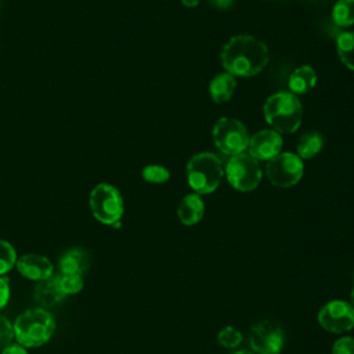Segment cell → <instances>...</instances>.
<instances>
[{
    "instance_id": "4dcf8cb0",
    "label": "cell",
    "mask_w": 354,
    "mask_h": 354,
    "mask_svg": "<svg viewBox=\"0 0 354 354\" xmlns=\"http://www.w3.org/2000/svg\"><path fill=\"white\" fill-rule=\"evenodd\" d=\"M350 299H351V301H350V304L354 307V288L351 289V295H350Z\"/></svg>"
},
{
    "instance_id": "4fadbf2b",
    "label": "cell",
    "mask_w": 354,
    "mask_h": 354,
    "mask_svg": "<svg viewBox=\"0 0 354 354\" xmlns=\"http://www.w3.org/2000/svg\"><path fill=\"white\" fill-rule=\"evenodd\" d=\"M205 213V205L198 194L187 195L178 205L177 216L184 225H194L199 223Z\"/></svg>"
},
{
    "instance_id": "277c9868",
    "label": "cell",
    "mask_w": 354,
    "mask_h": 354,
    "mask_svg": "<svg viewBox=\"0 0 354 354\" xmlns=\"http://www.w3.org/2000/svg\"><path fill=\"white\" fill-rule=\"evenodd\" d=\"M223 174L221 160L210 152L194 155L187 165L188 184L198 195L213 192L220 185Z\"/></svg>"
},
{
    "instance_id": "f1b7e54d",
    "label": "cell",
    "mask_w": 354,
    "mask_h": 354,
    "mask_svg": "<svg viewBox=\"0 0 354 354\" xmlns=\"http://www.w3.org/2000/svg\"><path fill=\"white\" fill-rule=\"evenodd\" d=\"M210 4L216 8H220V10H225V8H230L232 4H234V0H209Z\"/></svg>"
},
{
    "instance_id": "1f68e13d",
    "label": "cell",
    "mask_w": 354,
    "mask_h": 354,
    "mask_svg": "<svg viewBox=\"0 0 354 354\" xmlns=\"http://www.w3.org/2000/svg\"><path fill=\"white\" fill-rule=\"evenodd\" d=\"M234 354H252V353H249V351H246V350H241V351H236V353H234Z\"/></svg>"
},
{
    "instance_id": "ba28073f",
    "label": "cell",
    "mask_w": 354,
    "mask_h": 354,
    "mask_svg": "<svg viewBox=\"0 0 354 354\" xmlns=\"http://www.w3.org/2000/svg\"><path fill=\"white\" fill-rule=\"evenodd\" d=\"M303 160L290 152H279L267 163L266 173L272 185L288 188L299 183L303 176Z\"/></svg>"
},
{
    "instance_id": "2e32d148",
    "label": "cell",
    "mask_w": 354,
    "mask_h": 354,
    "mask_svg": "<svg viewBox=\"0 0 354 354\" xmlns=\"http://www.w3.org/2000/svg\"><path fill=\"white\" fill-rule=\"evenodd\" d=\"M288 83L293 95L307 94L317 83V73L311 66L303 65L290 73Z\"/></svg>"
},
{
    "instance_id": "30bf717a",
    "label": "cell",
    "mask_w": 354,
    "mask_h": 354,
    "mask_svg": "<svg viewBox=\"0 0 354 354\" xmlns=\"http://www.w3.org/2000/svg\"><path fill=\"white\" fill-rule=\"evenodd\" d=\"M249 342L253 351L259 354H279L285 343V336L283 330L275 322L261 321L252 328Z\"/></svg>"
},
{
    "instance_id": "6da1fadb",
    "label": "cell",
    "mask_w": 354,
    "mask_h": 354,
    "mask_svg": "<svg viewBox=\"0 0 354 354\" xmlns=\"http://www.w3.org/2000/svg\"><path fill=\"white\" fill-rule=\"evenodd\" d=\"M270 58L267 46L249 35L231 37L221 50V64L232 76H253L264 69Z\"/></svg>"
},
{
    "instance_id": "5b68a950",
    "label": "cell",
    "mask_w": 354,
    "mask_h": 354,
    "mask_svg": "<svg viewBox=\"0 0 354 354\" xmlns=\"http://www.w3.org/2000/svg\"><path fill=\"white\" fill-rule=\"evenodd\" d=\"M90 209L94 217L106 225H113L123 216V199L111 184H98L90 194Z\"/></svg>"
},
{
    "instance_id": "9c48e42d",
    "label": "cell",
    "mask_w": 354,
    "mask_h": 354,
    "mask_svg": "<svg viewBox=\"0 0 354 354\" xmlns=\"http://www.w3.org/2000/svg\"><path fill=\"white\" fill-rule=\"evenodd\" d=\"M319 325L332 333H343L354 328V307L344 300H332L318 313Z\"/></svg>"
},
{
    "instance_id": "d4e9b609",
    "label": "cell",
    "mask_w": 354,
    "mask_h": 354,
    "mask_svg": "<svg viewBox=\"0 0 354 354\" xmlns=\"http://www.w3.org/2000/svg\"><path fill=\"white\" fill-rule=\"evenodd\" d=\"M14 339V328L11 322L0 314V351L11 344Z\"/></svg>"
},
{
    "instance_id": "f546056e",
    "label": "cell",
    "mask_w": 354,
    "mask_h": 354,
    "mask_svg": "<svg viewBox=\"0 0 354 354\" xmlns=\"http://www.w3.org/2000/svg\"><path fill=\"white\" fill-rule=\"evenodd\" d=\"M201 0H181V3L188 7V8H192V7H196L199 4Z\"/></svg>"
},
{
    "instance_id": "44dd1931",
    "label": "cell",
    "mask_w": 354,
    "mask_h": 354,
    "mask_svg": "<svg viewBox=\"0 0 354 354\" xmlns=\"http://www.w3.org/2000/svg\"><path fill=\"white\" fill-rule=\"evenodd\" d=\"M17 263V253L11 243L0 239V275L8 272Z\"/></svg>"
},
{
    "instance_id": "484cf974",
    "label": "cell",
    "mask_w": 354,
    "mask_h": 354,
    "mask_svg": "<svg viewBox=\"0 0 354 354\" xmlns=\"http://www.w3.org/2000/svg\"><path fill=\"white\" fill-rule=\"evenodd\" d=\"M332 354H354V337L344 336L332 346Z\"/></svg>"
},
{
    "instance_id": "d6986e66",
    "label": "cell",
    "mask_w": 354,
    "mask_h": 354,
    "mask_svg": "<svg viewBox=\"0 0 354 354\" xmlns=\"http://www.w3.org/2000/svg\"><path fill=\"white\" fill-rule=\"evenodd\" d=\"M336 48L340 61L354 71V32H344L337 36Z\"/></svg>"
},
{
    "instance_id": "8992f818",
    "label": "cell",
    "mask_w": 354,
    "mask_h": 354,
    "mask_svg": "<svg viewBox=\"0 0 354 354\" xmlns=\"http://www.w3.org/2000/svg\"><path fill=\"white\" fill-rule=\"evenodd\" d=\"M214 145L225 155H238L248 149L249 134L246 127L234 118H221L212 131Z\"/></svg>"
},
{
    "instance_id": "7c38bea8",
    "label": "cell",
    "mask_w": 354,
    "mask_h": 354,
    "mask_svg": "<svg viewBox=\"0 0 354 354\" xmlns=\"http://www.w3.org/2000/svg\"><path fill=\"white\" fill-rule=\"evenodd\" d=\"M18 271L28 279L33 281H44L53 277V263L40 254L28 253L19 257L15 263Z\"/></svg>"
},
{
    "instance_id": "8fae6325",
    "label": "cell",
    "mask_w": 354,
    "mask_h": 354,
    "mask_svg": "<svg viewBox=\"0 0 354 354\" xmlns=\"http://www.w3.org/2000/svg\"><path fill=\"white\" fill-rule=\"evenodd\" d=\"M282 137L274 130H261L249 138V155L256 160H270L282 149Z\"/></svg>"
},
{
    "instance_id": "cb8c5ba5",
    "label": "cell",
    "mask_w": 354,
    "mask_h": 354,
    "mask_svg": "<svg viewBox=\"0 0 354 354\" xmlns=\"http://www.w3.org/2000/svg\"><path fill=\"white\" fill-rule=\"evenodd\" d=\"M242 333L232 328V326H225L223 328L218 335H217V342L223 346V347H227V348H234V347H238L241 343H242Z\"/></svg>"
},
{
    "instance_id": "5bb4252c",
    "label": "cell",
    "mask_w": 354,
    "mask_h": 354,
    "mask_svg": "<svg viewBox=\"0 0 354 354\" xmlns=\"http://www.w3.org/2000/svg\"><path fill=\"white\" fill-rule=\"evenodd\" d=\"M90 266V256L82 248H73L66 250L59 259L61 274L82 275Z\"/></svg>"
},
{
    "instance_id": "52a82bcc",
    "label": "cell",
    "mask_w": 354,
    "mask_h": 354,
    "mask_svg": "<svg viewBox=\"0 0 354 354\" xmlns=\"http://www.w3.org/2000/svg\"><path fill=\"white\" fill-rule=\"evenodd\" d=\"M230 184L242 192L254 189L261 181V169L259 160L249 153L234 155L225 167Z\"/></svg>"
},
{
    "instance_id": "3957f363",
    "label": "cell",
    "mask_w": 354,
    "mask_h": 354,
    "mask_svg": "<svg viewBox=\"0 0 354 354\" xmlns=\"http://www.w3.org/2000/svg\"><path fill=\"white\" fill-rule=\"evenodd\" d=\"M14 337L24 347H39L50 340L55 322L44 308H30L18 315L14 325Z\"/></svg>"
},
{
    "instance_id": "ac0fdd59",
    "label": "cell",
    "mask_w": 354,
    "mask_h": 354,
    "mask_svg": "<svg viewBox=\"0 0 354 354\" xmlns=\"http://www.w3.org/2000/svg\"><path fill=\"white\" fill-rule=\"evenodd\" d=\"M324 147V138L317 131L303 134L297 141V153L300 159H310L315 156Z\"/></svg>"
},
{
    "instance_id": "7a4b0ae2",
    "label": "cell",
    "mask_w": 354,
    "mask_h": 354,
    "mask_svg": "<svg viewBox=\"0 0 354 354\" xmlns=\"http://www.w3.org/2000/svg\"><path fill=\"white\" fill-rule=\"evenodd\" d=\"M267 123L274 131L289 134L299 129L303 119V106L292 93H277L263 106Z\"/></svg>"
},
{
    "instance_id": "603a6c76",
    "label": "cell",
    "mask_w": 354,
    "mask_h": 354,
    "mask_svg": "<svg viewBox=\"0 0 354 354\" xmlns=\"http://www.w3.org/2000/svg\"><path fill=\"white\" fill-rule=\"evenodd\" d=\"M59 286L65 295H75L82 290L83 288V278L82 275L76 274H59L57 275Z\"/></svg>"
},
{
    "instance_id": "7402d4cb",
    "label": "cell",
    "mask_w": 354,
    "mask_h": 354,
    "mask_svg": "<svg viewBox=\"0 0 354 354\" xmlns=\"http://www.w3.org/2000/svg\"><path fill=\"white\" fill-rule=\"evenodd\" d=\"M169 170L159 165H149L142 169V178L151 184H163L169 180Z\"/></svg>"
},
{
    "instance_id": "4316f807",
    "label": "cell",
    "mask_w": 354,
    "mask_h": 354,
    "mask_svg": "<svg viewBox=\"0 0 354 354\" xmlns=\"http://www.w3.org/2000/svg\"><path fill=\"white\" fill-rule=\"evenodd\" d=\"M10 297V285L6 277H0V310L7 304Z\"/></svg>"
},
{
    "instance_id": "83f0119b",
    "label": "cell",
    "mask_w": 354,
    "mask_h": 354,
    "mask_svg": "<svg viewBox=\"0 0 354 354\" xmlns=\"http://www.w3.org/2000/svg\"><path fill=\"white\" fill-rule=\"evenodd\" d=\"M1 354H28L25 347L21 344H10L4 350H1Z\"/></svg>"
},
{
    "instance_id": "9a60e30c",
    "label": "cell",
    "mask_w": 354,
    "mask_h": 354,
    "mask_svg": "<svg viewBox=\"0 0 354 354\" xmlns=\"http://www.w3.org/2000/svg\"><path fill=\"white\" fill-rule=\"evenodd\" d=\"M66 295L62 292L58 278L51 277L44 281H40L35 289V299L43 307H51L64 300Z\"/></svg>"
},
{
    "instance_id": "e0dca14e",
    "label": "cell",
    "mask_w": 354,
    "mask_h": 354,
    "mask_svg": "<svg viewBox=\"0 0 354 354\" xmlns=\"http://www.w3.org/2000/svg\"><path fill=\"white\" fill-rule=\"evenodd\" d=\"M235 88H236V83L234 76L225 72L212 79L209 84V94L214 102L221 104V102H227L232 97Z\"/></svg>"
},
{
    "instance_id": "ffe728a7",
    "label": "cell",
    "mask_w": 354,
    "mask_h": 354,
    "mask_svg": "<svg viewBox=\"0 0 354 354\" xmlns=\"http://www.w3.org/2000/svg\"><path fill=\"white\" fill-rule=\"evenodd\" d=\"M333 22L339 26L354 24V0H339L332 10Z\"/></svg>"
}]
</instances>
